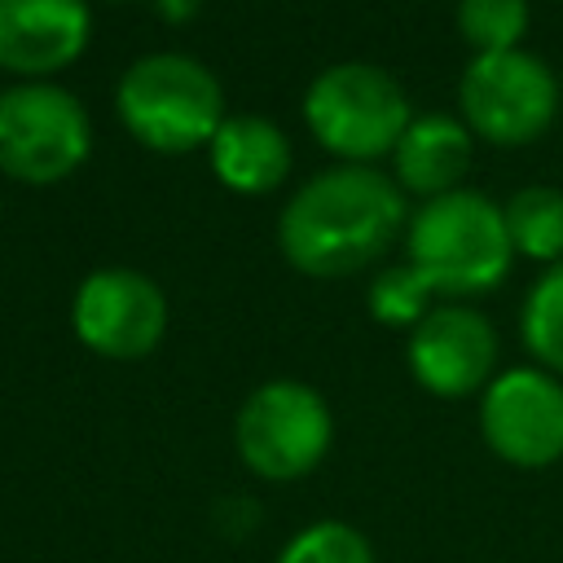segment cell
I'll list each match as a JSON object with an SVG mask.
<instances>
[{"label":"cell","instance_id":"obj_1","mask_svg":"<svg viewBox=\"0 0 563 563\" xmlns=\"http://www.w3.org/2000/svg\"><path fill=\"white\" fill-rule=\"evenodd\" d=\"M409 229L405 189L365 163L308 176L277 216V246L303 277H352L383 260Z\"/></svg>","mask_w":563,"mask_h":563},{"label":"cell","instance_id":"obj_2","mask_svg":"<svg viewBox=\"0 0 563 563\" xmlns=\"http://www.w3.org/2000/svg\"><path fill=\"white\" fill-rule=\"evenodd\" d=\"M405 251L440 299H471L497 290L515 260L501 202L466 185L427 198L409 216Z\"/></svg>","mask_w":563,"mask_h":563},{"label":"cell","instance_id":"obj_3","mask_svg":"<svg viewBox=\"0 0 563 563\" xmlns=\"http://www.w3.org/2000/svg\"><path fill=\"white\" fill-rule=\"evenodd\" d=\"M119 123L154 154H189L211 145L224 114L220 79L189 53H145L114 88Z\"/></svg>","mask_w":563,"mask_h":563},{"label":"cell","instance_id":"obj_4","mask_svg":"<svg viewBox=\"0 0 563 563\" xmlns=\"http://www.w3.org/2000/svg\"><path fill=\"white\" fill-rule=\"evenodd\" d=\"M303 123L321 150L347 163H374L396 150L413 123L405 88L374 62H334L303 92Z\"/></svg>","mask_w":563,"mask_h":563},{"label":"cell","instance_id":"obj_5","mask_svg":"<svg viewBox=\"0 0 563 563\" xmlns=\"http://www.w3.org/2000/svg\"><path fill=\"white\" fill-rule=\"evenodd\" d=\"M334 444V413L325 396L299 378L260 383L233 418V449L242 466L268 484L312 475Z\"/></svg>","mask_w":563,"mask_h":563},{"label":"cell","instance_id":"obj_6","mask_svg":"<svg viewBox=\"0 0 563 563\" xmlns=\"http://www.w3.org/2000/svg\"><path fill=\"white\" fill-rule=\"evenodd\" d=\"M92 154V119L53 79H18L0 92V172L22 185H57Z\"/></svg>","mask_w":563,"mask_h":563},{"label":"cell","instance_id":"obj_7","mask_svg":"<svg viewBox=\"0 0 563 563\" xmlns=\"http://www.w3.org/2000/svg\"><path fill=\"white\" fill-rule=\"evenodd\" d=\"M457 106L471 136L488 145H532L559 114V79L528 48L475 53L462 70Z\"/></svg>","mask_w":563,"mask_h":563},{"label":"cell","instance_id":"obj_8","mask_svg":"<svg viewBox=\"0 0 563 563\" xmlns=\"http://www.w3.org/2000/svg\"><path fill=\"white\" fill-rule=\"evenodd\" d=\"M479 435L506 466L541 471L563 457V378L510 365L479 391Z\"/></svg>","mask_w":563,"mask_h":563},{"label":"cell","instance_id":"obj_9","mask_svg":"<svg viewBox=\"0 0 563 563\" xmlns=\"http://www.w3.org/2000/svg\"><path fill=\"white\" fill-rule=\"evenodd\" d=\"M70 330L106 361H141L167 334V295L141 268H97L75 286Z\"/></svg>","mask_w":563,"mask_h":563},{"label":"cell","instance_id":"obj_10","mask_svg":"<svg viewBox=\"0 0 563 563\" xmlns=\"http://www.w3.org/2000/svg\"><path fill=\"white\" fill-rule=\"evenodd\" d=\"M409 374L422 391L440 400H466L493 383L497 330L484 312L466 303H435L405 343Z\"/></svg>","mask_w":563,"mask_h":563},{"label":"cell","instance_id":"obj_11","mask_svg":"<svg viewBox=\"0 0 563 563\" xmlns=\"http://www.w3.org/2000/svg\"><path fill=\"white\" fill-rule=\"evenodd\" d=\"M92 40L88 0H0V70L48 79Z\"/></svg>","mask_w":563,"mask_h":563},{"label":"cell","instance_id":"obj_12","mask_svg":"<svg viewBox=\"0 0 563 563\" xmlns=\"http://www.w3.org/2000/svg\"><path fill=\"white\" fill-rule=\"evenodd\" d=\"M391 158H396V185L405 194L440 198L462 189V176L471 172L475 158V136L453 114H413Z\"/></svg>","mask_w":563,"mask_h":563},{"label":"cell","instance_id":"obj_13","mask_svg":"<svg viewBox=\"0 0 563 563\" xmlns=\"http://www.w3.org/2000/svg\"><path fill=\"white\" fill-rule=\"evenodd\" d=\"M207 154H211L216 180L246 198L273 194L290 176V163H295L286 132L264 114H229L220 132L211 136Z\"/></svg>","mask_w":563,"mask_h":563},{"label":"cell","instance_id":"obj_14","mask_svg":"<svg viewBox=\"0 0 563 563\" xmlns=\"http://www.w3.org/2000/svg\"><path fill=\"white\" fill-rule=\"evenodd\" d=\"M510 246L528 260L563 264V189L554 185H523L501 202Z\"/></svg>","mask_w":563,"mask_h":563},{"label":"cell","instance_id":"obj_15","mask_svg":"<svg viewBox=\"0 0 563 563\" xmlns=\"http://www.w3.org/2000/svg\"><path fill=\"white\" fill-rule=\"evenodd\" d=\"M519 339L541 369L563 374V264H550L532 282L519 312Z\"/></svg>","mask_w":563,"mask_h":563},{"label":"cell","instance_id":"obj_16","mask_svg":"<svg viewBox=\"0 0 563 563\" xmlns=\"http://www.w3.org/2000/svg\"><path fill=\"white\" fill-rule=\"evenodd\" d=\"M435 290L422 282V273L405 260V264H391L383 273H374L369 290H365V303L374 312V321L391 325V330H413L435 303Z\"/></svg>","mask_w":563,"mask_h":563},{"label":"cell","instance_id":"obj_17","mask_svg":"<svg viewBox=\"0 0 563 563\" xmlns=\"http://www.w3.org/2000/svg\"><path fill=\"white\" fill-rule=\"evenodd\" d=\"M457 31L475 53L519 48L528 31V0H457Z\"/></svg>","mask_w":563,"mask_h":563},{"label":"cell","instance_id":"obj_18","mask_svg":"<svg viewBox=\"0 0 563 563\" xmlns=\"http://www.w3.org/2000/svg\"><path fill=\"white\" fill-rule=\"evenodd\" d=\"M277 563H378V559L361 528L343 519H317L282 545Z\"/></svg>","mask_w":563,"mask_h":563},{"label":"cell","instance_id":"obj_19","mask_svg":"<svg viewBox=\"0 0 563 563\" xmlns=\"http://www.w3.org/2000/svg\"><path fill=\"white\" fill-rule=\"evenodd\" d=\"M194 9H198V0H163V13H172V18H185Z\"/></svg>","mask_w":563,"mask_h":563}]
</instances>
